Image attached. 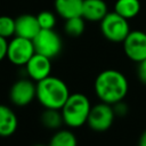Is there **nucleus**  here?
Here are the masks:
<instances>
[{
    "label": "nucleus",
    "instance_id": "6ab92c4d",
    "mask_svg": "<svg viewBox=\"0 0 146 146\" xmlns=\"http://www.w3.org/2000/svg\"><path fill=\"white\" fill-rule=\"evenodd\" d=\"M16 35V22L15 18L8 15H0V36L5 39H11Z\"/></svg>",
    "mask_w": 146,
    "mask_h": 146
},
{
    "label": "nucleus",
    "instance_id": "9d476101",
    "mask_svg": "<svg viewBox=\"0 0 146 146\" xmlns=\"http://www.w3.org/2000/svg\"><path fill=\"white\" fill-rule=\"evenodd\" d=\"M26 76L33 80L35 83L50 76L51 73V59L40 54H34L33 57L24 66Z\"/></svg>",
    "mask_w": 146,
    "mask_h": 146
},
{
    "label": "nucleus",
    "instance_id": "a211bd4d",
    "mask_svg": "<svg viewBox=\"0 0 146 146\" xmlns=\"http://www.w3.org/2000/svg\"><path fill=\"white\" fill-rule=\"evenodd\" d=\"M84 29H86V19L82 16L66 19L64 24V31L71 38H78L82 35Z\"/></svg>",
    "mask_w": 146,
    "mask_h": 146
},
{
    "label": "nucleus",
    "instance_id": "6e6552de",
    "mask_svg": "<svg viewBox=\"0 0 146 146\" xmlns=\"http://www.w3.org/2000/svg\"><path fill=\"white\" fill-rule=\"evenodd\" d=\"M115 116L113 106L100 102L91 107L87 124L96 132H104L112 127Z\"/></svg>",
    "mask_w": 146,
    "mask_h": 146
},
{
    "label": "nucleus",
    "instance_id": "f3484780",
    "mask_svg": "<svg viewBox=\"0 0 146 146\" xmlns=\"http://www.w3.org/2000/svg\"><path fill=\"white\" fill-rule=\"evenodd\" d=\"M48 146H78V139L73 131L68 129H59L51 136Z\"/></svg>",
    "mask_w": 146,
    "mask_h": 146
},
{
    "label": "nucleus",
    "instance_id": "393cba45",
    "mask_svg": "<svg viewBox=\"0 0 146 146\" xmlns=\"http://www.w3.org/2000/svg\"><path fill=\"white\" fill-rule=\"evenodd\" d=\"M32 146H48V145H44V144H34Z\"/></svg>",
    "mask_w": 146,
    "mask_h": 146
},
{
    "label": "nucleus",
    "instance_id": "20e7f679",
    "mask_svg": "<svg viewBox=\"0 0 146 146\" xmlns=\"http://www.w3.org/2000/svg\"><path fill=\"white\" fill-rule=\"evenodd\" d=\"M100 32L111 42H123L130 33L129 22L115 11L108 13L100 22Z\"/></svg>",
    "mask_w": 146,
    "mask_h": 146
},
{
    "label": "nucleus",
    "instance_id": "412c9836",
    "mask_svg": "<svg viewBox=\"0 0 146 146\" xmlns=\"http://www.w3.org/2000/svg\"><path fill=\"white\" fill-rule=\"evenodd\" d=\"M137 75H138L139 81L141 83L146 84V59H144L140 63H138V66H137Z\"/></svg>",
    "mask_w": 146,
    "mask_h": 146
},
{
    "label": "nucleus",
    "instance_id": "4468645a",
    "mask_svg": "<svg viewBox=\"0 0 146 146\" xmlns=\"http://www.w3.org/2000/svg\"><path fill=\"white\" fill-rule=\"evenodd\" d=\"M55 10L63 19L82 16L83 0H55Z\"/></svg>",
    "mask_w": 146,
    "mask_h": 146
},
{
    "label": "nucleus",
    "instance_id": "7ed1b4c3",
    "mask_svg": "<svg viewBox=\"0 0 146 146\" xmlns=\"http://www.w3.org/2000/svg\"><path fill=\"white\" fill-rule=\"evenodd\" d=\"M91 107L92 106L90 104V100L84 94H71L68 99L60 110L64 124L73 129L87 124Z\"/></svg>",
    "mask_w": 146,
    "mask_h": 146
},
{
    "label": "nucleus",
    "instance_id": "f257e3e1",
    "mask_svg": "<svg viewBox=\"0 0 146 146\" xmlns=\"http://www.w3.org/2000/svg\"><path fill=\"white\" fill-rule=\"evenodd\" d=\"M94 89L100 102L114 105L124 99L128 94L129 84L122 72L110 68L102 71L96 76Z\"/></svg>",
    "mask_w": 146,
    "mask_h": 146
},
{
    "label": "nucleus",
    "instance_id": "f8f14e48",
    "mask_svg": "<svg viewBox=\"0 0 146 146\" xmlns=\"http://www.w3.org/2000/svg\"><path fill=\"white\" fill-rule=\"evenodd\" d=\"M18 128V117L16 113L7 105L0 104V137L13 136Z\"/></svg>",
    "mask_w": 146,
    "mask_h": 146
},
{
    "label": "nucleus",
    "instance_id": "b1692460",
    "mask_svg": "<svg viewBox=\"0 0 146 146\" xmlns=\"http://www.w3.org/2000/svg\"><path fill=\"white\" fill-rule=\"evenodd\" d=\"M138 146H146V130H144L138 139Z\"/></svg>",
    "mask_w": 146,
    "mask_h": 146
},
{
    "label": "nucleus",
    "instance_id": "f03ea898",
    "mask_svg": "<svg viewBox=\"0 0 146 146\" xmlns=\"http://www.w3.org/2000/svg\"><path fill=\"white\" fill-rule=\"evenodd\" d=\"M66 82L57 76H48L36 83V100L43 108L62 110L70 97Z\"/></svg>",
    "mask_w": 146,
    "mask_h": 146
},
{
    "label": "nucleus",
    "instance_id": "5701e85b",
    "mask_svg": "<svg viewBox=\"0 0 146 146\" xmlns=\"http://www.w3.org/2000/svg\"><path fill=\"white\" fill-rule=\"evenodd\" d=\"M7 50H8V40L0 36V62L7 58Z\"/></svg>",
    "mask_w": 146,
    "mask_h": 146
},
{
    "label": "nucleus",
    "instance_id": "0eeeda50",
    "mask_svg": "<svg viewBox=\"0 0 146 146\" xmlns=\"http://www.w3.org/2000/svg\"><path fill=\"white\" fill-rule=\"evenodd\" d=\"M10 103L17 107L30 105L36 98V83L30 78H21L16 80L9 89Z\"/></svg>",
    "mask_w": 146,
    "mask_h": 146
},
{
    "label": "nucleus",
    "instance_id": "ddd939ff",
    "mask_svg": "<svg viewBox=\"0 0 146 146\" xmlns=\"http://www.w3.org/2000/svg\"><path fill=\"white\" fill-rule=\"evenodd\" d=\"M107 14V5L104 0H83L82 17L87 22L100 23Z\"/></svg>",
    "mask_w": 146,
    "mask_h": 146
},
{
    "label": "nucleus",
    "instance_id": "dca6fc26",
    "mask_svg": "<svg viewBox=\"0 0 146 146\" xmlns=\"http://www.w3.org/2000/svg\"><path fill=\"white\" fill-rule=\"evenodd\" d=\"M41 124L49 130H59L64 124L63 115L60 110H51L44 108L40 115Z\"/></svg>",
    "mask_w": 146,
    "mask_h": 146
},
{
    "label": "nucleus",
    "instance_id": "aec40b11",
    "mask_svg": "<svg viewBox=\"0 0 146 146\" xmlns=\"http://www.w3.org/2000/svg\"><path fill=\"white\" fill-rule=\"evenodd\" d=\"M36 18H38V22H39L41 30H54V27L57 23L56 15L51 11H48V10L40 11L36 15Z\"/></svg>",
    "mask_w": 146,
    "mask_h": 146
},
{
    "label": "nucleus",
    "instance_id": "9b49d317",
    "mask_svg": "<svg viewBox=\"0 0 146 146\" xmlns=\"http://www.w3.org/2000/svg\"><path fill=\"white\" fill-rule=\"evenodd\" d=\"M16 22V35L25 39L33 40L41 31L38 18L31 14H22L15 18Z\"/></svg>",
    "mask_w": 146,
    "mask_h": 146
},
{
    "label": "nucleus",
    "instance_id": "2eb2a0df",
    "mask_svg": "<svg viewBox=\"0 0 146 146\" xmlns=\"http://www.w3.org/2000/svg\"><path fill=\"white\" fill-rule=\"evenodd\" d=\"M139 0H116L114 5V11L125 19H131L136 17L140 11Z\"/></svg>",
    "mask_w": 146,
    "mask_h": 146
},
{
    "label": "nucleus",
    "instance_id": "423d86ee",
    "mask_svg": "<svg viewBox=\"0 0 146 146\" xmlns=\"http://www.w3.org/2000/svg\"><path fill=\"white\" fill-rule=\"evenodd\" d=\"M36 54L50 59L57 57L63 49V40L55 30H41L33 39Z\"/></svg>",
    "mask_w": 146,
    "mask_h": 146
},
{
    "label": "nucleus",
    "instance_id": "4be33fe9",
    "mask_svg": "<svg viewBox=\"0 0 146 146\" xmlns=\"http://www.w3.org/2000/svg\"><path fill=\"white\" fill-rule=\"evenodd\" d=\"M112 106H113V110H114L115 115H119V116L124 115V114L127 113V111H128L127 105L123 103V100H122V102H119V103H116V104H114V105H112Z\"/></svg>",
    "mask_w": 146,
    "mask_h": 146
},
{
    "label": "nucleus",
    "instance_id": "1a4fd4ad",
    "mask_svg": "<svg viewBox=\"0 0 146 146\" xmlns=\"http://www.w3.org/2000/svg\"><path fill=\"white\" fill-rule=\"evenodd\" d=\"M123 43L127 57L136 63L146 59V33L143 31H130Z\"/></svg>",
    "mask_w": 146,
    "mask_h": 146
},
{
    "label": "nucleus",
    "instance_id": "39448f33",
    "mask_svg": "<svg viewBox=\"0 0 146 146\" xmlns=\"http://www.w3.org/2000/svg\"><path fill=\"white\" fill-rule=\"evenodd\" d=\"M35 54L33 40L15 35L8 41L7 59L15 66H25Z\"/></svg>",
    "mask_w": 146,
    "mask_h": 146
}]
</instances>
